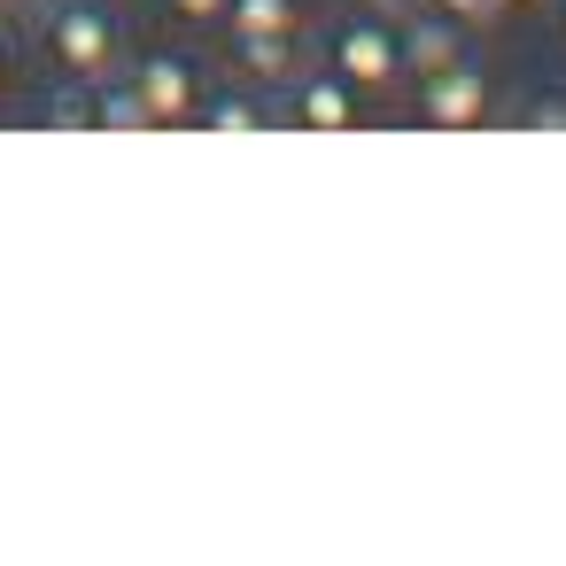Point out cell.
I'll return each mask as SVG.
<instances>
[{
	"label": "cell",
	"mask_w": 566,
	"mask_h": 566,
	"mask_svg": "<svg viewBox=\"0 0 566 566\" xmlns=\"http://www.w3.org/2000/svg\"><path fill=\"white\" fill-rule=\"evenodd\" d=\"M179 17H226V0H171Z\"/></svg>",
	"instance_id": "10"
},
{
	"label": "cell",
	"mask_w": 566,
	"mask_h": 566,
	"mask_svg": "<svg viewBox=\"0 0 566 566\" xmlns=\"http://www.w3.org/2000/svg\"><path fill=\"white\" fill-rule=\"evenodd\" d=\"M442 9H450V17H481V9H489V0H442Z\"/></svg>",
	"instance_id": "11"
},
{
	"label": "cell",
	"mask_w": 566,
	"mask_h": 566,
	"mask_svg": "<svg viewBox=\"0 0 566 566\" xmlns=\"http://www.w3.org/2000/svg\"><path fill=\"white\" fill-rule=\"evenodd\" d=\"M140 117H148L140 94H109V102H102V125H140Z\"/></svg>",
	"instance_id": "8"
},
{
	"label": "cell",
	"mask_w": 566,
	"mask_h": 566,
	"mask_svg": "<svg viewBox=\"0 0 566 566\" xmlns=\"http://www.w3.org/2000/svg\"><path fill=\"white\" fill-rule=\"evenodd\" d=\"M133 94H140V109H148V117H187V102H195V71H187V63H171V55H156V63H140Z\"/></svg>",
	"instance_id": "3"
},
{
	"label": "cell",
	"mask_w": 566,
	"mask_h": 566,
	"mask_svg": "<svg viewBox=\"0 0 566 566\" xmlns=\"http://www.w3.org/2000/svg\"><path fill=\"white\" fill-rule=\"evenodd\" d=\"M411 55H419L427 71H442V63H450V40H442L434 24H419V40H411Z\"/></svg>",
	"instance_id": "7"
},
{
	"label": "cell",
	"mask_w": 566,
	"mask_h": 566,
	"mask_svg": "<svg viewBox=\"0 0 566 566\" xmlns=\"http://www.w3.org/2000/svg\"><path fill=\"white\" fill-rule=\"evenodd\" d=\"M226 9H233L241 40H280V32L295 24V9H287V0H226Z\"/></svg>",
	"instance_id": "5"
},
{
	"label": "cell",
	"mask_w": 566,
	"mask_h": 566,
	"mask_svg": "<svg viewBox=\"0 0 566 566\" xmlns=\"http://www.w3.org/2000/svg\"><path fill=\"white\" fill-rule=\"evenodd\" d=\"M373 9H388V17H396V9H403V0H373Z\"/></svg>",
	"instance_id": "13"
},
{
	"label": "cell",
	"mask_w": 566,
	"mask_h": 566,
	"mask_svg": "<svg viewBox=\"0 0 566 566\" xmlns=\"http://www.w3.org/2000/svg\"><path fill=\"white\" fill-rule=\"evenodd\" d=\"M48 48H55V63H63V71H78V78H102V71H109V48H117V32H109V17H102V9L71 0V9L48 24Z\"/></svg>",
	"instance_id": "1"
},
{
	"label": "cell",
	"mask_w": 566,
	"mask_h": 566,
	"mask_svg": "<svg viewBox=\"0 0 566 566\" xmlns=\"http://www.w3.org/2000/svg\"><path fill=\"white\" fill-rule=\"evenodd\" d=\"M396 40H388V24L380 17H349L342 32H334V78H357V86H388L396 78Z\"/></svg>",
	"instance_id": "2"
},
{
	"label": "cell",
	"mask_w": 566,
	"mask_h": 566,
	"mask_svg": "<svg viewBox=\"0 0 566 566\" xmlns=\"http://www.w3.org/2000/svg\"><path fill=\"white\" fill-rule=\"evenodd\" d=\"M473 109H481V71H473V63L427 71V117H434V125H465Z\"/></svg>",
	"instance_id": "4"
},
{
	"label": "cell",
	"mask_w": 566,
	"mask_h": 566,
	"mask_svg": "<svg viewBox=\"0 0 566 566\" xmlns=\"http://www.w3.org/2000/svg\"><path fill=\"white\" fill-rule=\"evenodd\" d=\"M0 9H24V0H0Z\"/></svg>",
	"instance_id": "14"
},
{
	"label": "cell",
	"mask_w": 566,
	"mask_h": 566,
	"mask_svg": "<svg viewBox=\"0 0 566 566\" xmlns=\"http://www.w3.org/2000/svg\"><path fill=\"white\" fill-rule=\"evenodd\" d=\"M210 125H256V109H241V102H218V109H210Z\"/></svg>",
	"instance_id": "9"
},
{
	"label": "cell",
	"mask_w": 566,
	"mask_h": 566,
	"mask_svg": "<svg viewBox=\"0 0 566 566\" xmlns=\"http://www.w3.org/2000/svg\"><path fill=\"white\" fill-rule=\"evenodd\" d=\"M303 125H349L342 86H311V94H303Z\"/></svg>",
	"instance_id": "6"
},
{
	"label": "cell",
	"mask_w": 566,
	"mask_h": 566,
	"mask_svg": "<svg viewBox=\"0 0 566 566\" xmlns=\"http://www.w3.org/2000/svg\"><path fill=\"white\" fill-rule=\"evenodd\" d=\"M0 78H9V40H0Z\"/></svg>",
	"instance_id": "12"
}]
</instances>
